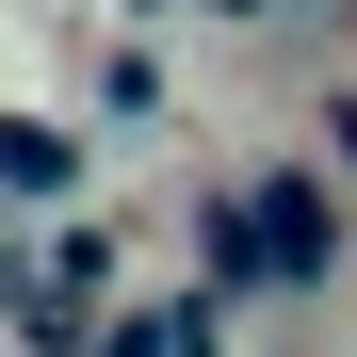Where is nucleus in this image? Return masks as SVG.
<instances>
[{
    "label": "nucleus",
    "mask_w": 357,
    "mask_h": 357,
    "mask_svg": "<svg viewBox=\"0 0 357 357\" xmlns=\"http://www.w3.org/2000/svg\"><path fill=\"white\" fill-rule=\"evenodd\" d=\"M227 244H244V276H325V260H341V195H309V178H260V195L227 211Z\"/></svg>",
    "instance_id": "f257e3e1"
},
{
    "label": "nucleus",
    "mask_w": 357,
    "mask_h": 357,
    "mask_svg": "<svg viewBox=\"0 0 357 357\" xmlns=\"http://www.w3.org/2000/svg\"><path fill=\"white\" fill-rule=\"evenodd\" d=\"M0 195H66V130H33V114H0Z\"/></svg>",
    "instance_id": "f03ea898"
},
{
    "label": "nucleus",
    "mask_w": 357,
    "mask_h": 357,
    "mask_svg": "<svg viewBox=\"0 0 357 357\" xmlns=\"http://www.w3.org/2000/svg\"><path fill=\"white\" fill-rule=\"evenodd\" d=\"M211 17H276V0H211Z\"/></svg>",
    "instance_id": "7ed1b4c3"
},
{
    "label": "nucleus",
    "mask_w": 357,
    "mask_h": 357,
    "mask_svg": "<svg viewBox=\"0 0 357 357\" xmlns=\"http://www.w3.org/2000/svg\"><path fill=\"white\" fill-rule=\"evenodd\" d=\"M341 146H357V98H341Z\"/></svg>",
    "instance_id": "20e7f679"
}]
</instances>
